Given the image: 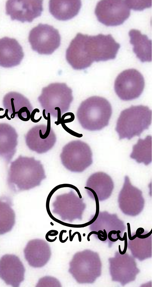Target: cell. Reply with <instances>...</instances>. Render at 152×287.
<instances>
[{
  "instance_id": "cell-3",
  "label": "cell",
  "mask_w": 152,
  "mask_h": 287,
  "mask_svg": "<svg viewBox=\"0 0 152 287\" xmlns=\"http://www.w3.org/2000/svg\"><path fill=\"white\" fill-rule=\"evenodd\" d=\"M152 111L147 106L132 105L122 111L118 119L115 130L120 140H129L139 136L151 123Z\"/></svg>"
},
{
  "instance_id": "cell-19",
  "label": "cell",
  "mask_w": 152,
  "mask_h": 287,
  "mask_svg": "<svg viewBox=\"0 0 152 287\" xmlns=\"http://www.w3.org/2000/svg\"><path fill=\"white\" fill-rule=\"evenodd\" d=\"M18 134L15 129L6 123H0V157L7 164L16 151Z\"/></svg>"
},
{
  "instance_id": "cell-33",
  "label": "cell",
  "mask_w": 152,
  "mask_h": 287,
  "mask_svg": "<svg viewBox=\"0 0 152 287\" xmlns=\"http://www.w3.org/2000/svg\"><path fill=\"white\" fill-rule=\"evenodd\" d=\"M58 232L57 231L54 230H51L48 231L46 234L45 237L49 236H53L58 235Z\"/></svg>"
},
{
  "instance_id": "cell-30",
  "label": "cell",
  "mask_w": 152,
  "mask_h": 287,
  "mask_svg": "<svg viewBox=\"0 0 152 287\" xmlns=\"http://www.w3.org/2000/svg\"><path fill=\"white\" fill-rule=\"evenodd\" d=\"M127 224V225L128 236L130 240H132L135 239L137 237V236L136 234L134 235L133 236H132L130 224L129 223H128Z\"/></svg>"
},
{
  "instance_id": "cell-35",
  "label": "cell",
  "mask_w": 152,
  "mask_h": 287,
  "mask_svg": "<svg viewBox=\"0 0 152 287\" xmlns=\"http://www.w3.org/2000/svg\"><path fill=\"white\" fill-rule=\"evenodd\" d=\"M121 233V231L120 230H118L117 231V236L118 239L121 241H124V240L126 235H127V233L126 232H125L124 233V236L123 238H121L120 235L119 233Z\"/></svg>"
},
{
  "instance_id": "cell-36",
  "label": "cell",
  "mask_w": 152,
  "mask_h": 287,
  "mask_svg": "<svg viewBox=\"0 0 152 287\" xmlns=\"http://www.w3.org/2000/svg\"><path fill=\"white\" fill-rule=\"evenodd\" d=\"M71 231H72V230H69V240H70V241H72V240H73V238L74 237L75 235L76 234H77V233H78V232H75V233H74L72 235H71Z\"/></svg>"
},
{
  "instance_id": "cell-25",
  "label": "cell",
  "mask_w": 152,
  "mask_h": 287,
  "mask_svg": "<svg viewBox=\"0 0 152 287\" xmlns=\"http://www.w3.org/2000/svg\"><path fill=\"white\" fill-rule=\"evenodd\" d=\"M130 157L139 163H143L145 165L152 161V137L147 136L144 139L139 138L134 145Z\"/></svg>"
},
{
  "instance_id": "cell-16",
  "label": "cell",
  "mask_w": 152,
  "mask_h": 287,
  "mask_svg": "<svg viewBox=\"0 0 152 287\" xmlns=\"http://www.w3.org/2000/svg\"><path fill=\"white\" fill-rule=\"evenodd\" d=\"M3 104L11 118L18 117L24 121L30 119L33 107L28 99L22 94L15 92H9L4 96Z\"/></svg>"
},
{
  "instance_id": "cell-38",
  "label": "cell",
  "mask_w": 152,
  "mask_h": 287,
  "mask_svg": "<svg viewBox=\"0 0 152 287\" xmlns=\"http://www.w3.org/2000/svg\"><path fill=\"white\" fill-rule=\"evenodd\" d=\"M85 235H86V234H85V233H83V236H85Z\"/></svg>"
},
{
  "instance_id": "cell-22",
  "label": "cell",
  "mask_w": 152,
  "mask_h": 287,
  "mask_svg": "<svg viewBox=\"0 0 152 287\" xmlns=\"http://www.w3.org/2000/svg\"><path fill=\"white\" fill-rule=\"evenodd\" d=\"M81 5V1L79 0H50L49 10L56 19L66 21L78 14Z\"/></svg>"
},
{
  "instance_id": "cell-32",
  "label": "cell",
  "mask_w": 152,
  "mask_h": 287,
  "mask_svg": "<svg viewBox=\"0 0 152 287\" xmlns=\"http://www.w3.org/2000/svg\"><path fill=\"white\" fill-rule=\"evenodd\" d=\"M66 230H61L59 234V240L60 242L62 243H64L66 242L67 240L68 237L67 236L66 238L64 240H63L62 239V235L63 233H66Z\"/></svg>"
},
{
  "instance_id": "cell-13",
  "label": "cell",
  "mask_w": 152,
  "mask_h": 287,
  "mask_svg": "<svg viewBox=\"0 0 152 287\" xmlns=\"http://www.w3.org/2000/svg\"><path fill=\"white\" fill-rule=\"evenodd\" d=\"M42 1L9 0L6 4L7 14L11 19L22 22H30L41 15L43 10Z\"/></svg>"
},
{
  "instance_id": "cell-37",
  "label": "cell",
  "mask_w": 152,
  "mask_h": 287,
  "mask_svg": "<svg viewBox=\"0 0 152 287\" xmlns=\"http://www.w3.org/2000/svg\"><path fill=\"white\" fill-rule=\"evenodd\" d=\"M98 234V232H96V231H92L90 232L88 234V236H87V239L88 241H90V239L89 238H90V236L92 234H96V235H97Z\"/></svg>"
},
{
  "instance_id": "cell-23",
  "label": "cell",
  "mask_w": 152,
  "mask_h": 287,
  "mask_svg": "<svg viewBox=\"0 0 152 287\" xmlns=\"http://www.w3.org/2000/svg\"><path fill=\"white\" fill-rule=\"evenodd\" d=\"M129 35L130 43L133 46V52L137 57L142 62L151 61V40L136 29L130 30Z\"/></svg>"
},
{
  "instance_id": "cell-11",
  "label": "cell",
  "mask_w": 152,
  "mask_h": 287,
  "mask_svg": "<svg viewBox=\"0 0 152 287\" xmlns=\"http://www.w3.org/2000/svg\"><path fill=\"white\" fill-rule=\"evenodd\" d=\"M142 193L141 190L132 184L129 177L126 176L118 198L119 206L123 213L135 216L142 211L145 205Z\"/></svg>"
},
{
  "instance_id": "cell-6",
  "label": "cell",
  "mask_w": 152,
  "mask_h": 287,
  "mask_svg": "<svg viewBox=\"0 0 152 287\" xmlns=\"http://www.w3.org/2000/svg\"><path fill=\"white\" fill-rule=\"evenodd\" d=\"M28 40L33 50L40 54L48 55L59 46L61 36L52 26L40 24L31 30Z\"/></svg>"
},
{
  "instance_id": "cell-9",
  "label": "cell",
  "mask_w": 152,
  "mask_h": 287,
  "mask_svg": "<svg viewBox=\"0 0 152 287\" xmlns=\"http://www.w3.org/2000/svg\"><path fill=\"white\" fill-rule=\"evenodd\" d=\"M83 200L72 191L57 196L52 204V212L58 215L63 221L72 222L77 219L81 220L86 207Z\"/></svg>"
},
{
  "instance_id": "cell-14",
  "label": "cell",
  "mask_w": 152,
  "mask_h": 287,
  "mask_svg": "<svg viewBox=\"0 0 152 287\" xmlns=\"http://www.w3.org/2000/svg\"><path fill=\"white\" fill-rule=\"evenodd\" d=\"M86 37V35L78 33L66 50V60L74 69H85L94 62L87 48Z\"/></svg>"
},
{
  "instance_id": "cell-2",
  "label": "cell",
  "mask_w": 152,
  "mask_h": 287,
  "mask_svg": "<svg viewBox=\"0 0 152 287\" xmlns=\"http://www.w3.org/2000/svg\"><path fill=\"white\" fill-rule=\"evenodd\" d=\"M112 113L111 105L107 99L94 96L81 102L77 109V116L83 128L97 131L108 125Z\"/></svg>"
},
{
  "instance_id": "cell-18",
  "label": "cell",
  "mask_w": 152,
  "mask_h": 287,
  "mask_svg": "<svg viewBox=\"0 0 152 287\" xmlns=\"http://www.w3.org/2000/svg\"><path fill=\"white\" fill-rule=\"evenodd\" d=\"M24 56L22 48L16 40L7 37L0 39V66L9 68L17 66Z\"/></svg>"
},
{
  "instance_id": "cell-10",
  "label": "cell",
  "mask_w": 152,
  "mask_h": 287,
  "mask_svg": "<svg viewBox=\"0 0 152 287\" xmlns=\"http://www.w3.org/2000/svg\"><path fill=\"white\" fill-rule=\"evenodd\" d=\"M45 119L47 126L36 125L30 129L25 136L26 144L31 150L38 154L45 153L50 149L56 140L55 133L51 127L50 115L49 113Z\"/></svg>"
},
{
  "instance_id": "cell-21",
  "label": "cell",
  "mask_w": 152,
  "mask_h": 287,
  "mask_svg": "<svg viewBox=\"0 0 152 287\" xmlns=\"http://www.w3.org/2000/svg\"><path fill=\"white\" fill-rule=\"evenodd\" d=\"M86 187L94 191L99 201L108 199L111 195L114 184L110 177L103 172H98L91 174L88 179Z\"/></svg>"
},
{
  "instance_id": "cell-20",
  "label": "cell",
  "mask_w": 152,
  "mask_h": 287,
  "mask_svg": "<svg viewBox=\"0 0 152 287\" xmlns=\"http://www.w3.org/2000/svg\"><path fill=\"white\" fill-rule=\"evenodd\" d=\"M91 258L90 252L84 250L76 253L69 263V272L79 283L89 282Z\"/></svg>"
},
{
  "instance_id": "cell-26",
  "label": "cell",
  "mask_w": 152,
  "mask_h": 287,
  "mask_svg": "<svg viewBox=\"0 0 152 287\" xmlns=\"http://www.w3.org/2000/svg\"><path fill=\"white\" fill-rule=\"evenodd\" d=\"M75 119V116L73 113L68 118H67L66 113L64 114L61 117L60 124L61 123H67L72 121Z\"/></svg>"
},
{
  "instance_id": "cell-27",
  "label": "cell",
  "mask_w": 152,
  "mask_h": 287,
  "mask_svg": "<svg viewBox=\"0 0 152 287\" xmlns=\"http://www.w3.org/2000/svg\"><path fill=\"white\" fill-rule=\"evenodd\" d=\"M61 125L63 127V128L68 132L70 134L73 135L75 137L80 138L82 136V134H80L70 129H69L68 127L65 124L61 123Z\"/></svg>"
},
{
  "instance_id": "cell-34",
  "label": "cell",
  "mask_w": 152,
  "mask_h": 287,
  "mask_svg": "<svg viewBox=\"0 0 152 287\" xmlns=\"http://www.w3.org/2000/svg\"><path fill=\"white\" fill-rule=\"evenodd\" d=\"M152 233V229L151 231L148 233L144 235H137V237L141 239H144L146 238L149 236Z\"/></svg>"
},
{
  "instance_id": "cell-7",
  "label": "cell",
  "mask_w": 152,
  "mask_h": 287,
  "mask_svg": "<svg viewBox=\"0 0 152 287\" xmlns=\"http://www.w3.org/2000/svg\"><path fill=\"white\" fill-rule=\"evenodd\" d=\"M145 87V80L142 74L134 69L123 71L116 78L114 89L122 100H132L139 97Z\"/></svg>"
},
{
  "instance_id": "cell-8",
  "label": "cell",
  "mask_w": 152,
  "mask_h": 287,
  "mask_svg": "<svg viewBox=\"0 0 152 287\" xmlns=\"http://www.w3.org/2000/svg\"><path fill=\"white\" fill-rule=\"evenodd\" d=\"M127 0H102L97 4L95 13L98 20L108 26L122 24L130 15Z\"/></svg>"
},
{
  "instance_id": "cell-4",
  "label": "cell",
  "mask_w": 152,
  "mask_h": 287,
  "mask_svg": "<svg viewBox=\"0 0 152 287\" xmlns=\"http://www.w3.org/2000/svg\"><path fill=\"white\" fill-rule=\"evenodd\" d=\"M72 89L64 83H52L42 88L38 100L45 115L57 118L55 122L56 125L60 124L62 114L67 111L73 101Z\"/></svg>"
},
{
  "instance_id": "cell-24",
  "label": "cell",
  "mask_w": 152,
  "mask_h": 287,
  "mask_svg": "<svg viewBox=\"0 0 152 287\" xmlns=\"http://www.w3.org/2000/svg\"><path fill=\"white\" fill-rule=\"evenodd\" d=\"M12 203L8 196L0 198V235L10 231L15 225V216Z\"/></svg>"
},
{
  "instance_id": "cell-5",
  "label": "cell",
  "mask_w": 152,
  "mask_h": 287,
  "mask_svg": "<svg viewBox=\"0 0 152 287\" xmlns=\"http://www.w3.org/2000/svg\"><path fill=\"white\" fill-rule=\"evenodd\" d=\"M89 146L80 140L69 142L63 148L60 157L63 165L72 172H81L92 163Z\"/></svg>"
},
{
  "instance_id": "cell-28",
  "label": "cell",
  "mask_w": 152,
  "mask_h": 287,
  "mask_svg": "<svg viewBox=\"0 0 152 287\" xmlns=\"http://www.w3.org/2000/svg\"><path fill=\"white\" fill-rule=\"evenodd\" d=\"M39 112V110L38 109H35L33 110L31 114L30 118L31 121L37 123L41 119L42 116H41L38 119L35 120L34 118V116L35 114L37 112Z\"/></svg>"
},
{
  "instance_id": "cell-31",
  "label": "cell",
  "mask_w": 152,
  "mask_h": 287,
  "mask_svg": "<svg viewBox=\"0 0 152 287\" xmlns=\"http://www.w3.org/2000/svg\"><path fill=\"white\" fill-rule=\"evenodd\" d=\"M117 231L115 230H112L110 231L108 233V237L109 239L112 241L115 242L117 241L118 239V238L116 239L113 238L112 237L111 235L113 234H116Z\"/></svg>"
},
{
  "instance_id": "cell-1",
  "label": "cell",
  "mask_w": 152,
  "mask_h": 287,
  "mask_svg": "<svg viewBox=\"0 0 152 287\" xmlns=\"http://www.w3.org/2000/svg\"><path fill=\"white\" fill-rule=\"evenodd\" d=\"M46 177L40 160L20 155L11 163L7 180L10 189L17 193L40 185Z\"/></svg>"
},
{
  "instance_id": "cell-29",
  "label": "cell",
  "mask_w": 152,
  "mask_h": 287,
  "mask_svg": "<svg viewBox=\"0 0 152 287\" xmlns=\"http://www.w3.org/2000/svg\"><path fill=\"white\" fill-rule=\"evenodd\" d=\"M127 235H126L125 239L124 240V248L123 251H121V249L120 245H119L118 246V249L119 252L120 253L121 255H124L126 252V251L127 249Z\"/></svg>"
},
{
  "instance_id": "cell-17",
  "label": "cell",
  "mask_w": 152,
  "mask_h": 287,
  "mask_svg": "<svg viewBox=\"0 0 152 287\" xmlns=\"http://www.w3.org/2000/svg\"><path fill=\"white\" fill-rule=\"evenodd\" d=\"M28 264L34 268H40L48 261L51 255L50 247L45 241L36 239L30 241L24 250Z\"/></svg>"
},
{
  "instance_id": "cell-12",
  "label": "cell",
  "mask_w": 152,
  "mask_h": 287,
  "mask_svg": "<svg viewBox=\"0 0 152 287\" xmlns=\"http://www.w3.org/2000/svg\"><path fill=\"white\" fill-rule=\"evenodd\" d=\"M87 39L88 50L94 62L106 61L115 58L120 46L111 35H88Z\"/></svg>"
},
{
  "instance_id": "cell-15",
  "label": "cell",
  "mask_w": 152,
  "mask_h": 287,
  "mask_svg": "<svg viewBox=\"0 0 152 287\" xmlns=\"http://www.w3.org/2000/svg\"><path fill=\"white\" fill-rule=\"evenodd\" d=\"M25 269L19 258L7 254L0 259V277L7 285L18 287L24 279Z\"/></svg>"
}]
</instances>
